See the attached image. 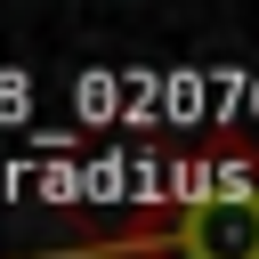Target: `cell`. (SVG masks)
<instances>
[{
  "label": "cell",
  "mask_w": 259,
  "mask_h": 259,
  "mask_svg": "<svg viewBox=\"0 0 259 259\" xmlns=\"http://www.w3.org/2000/svg\"><path fill=\"white\" fill-rule=\"evenodd\" d=\"M32 259H259V186L243 170H227V186H194L186 202H162L130 235L32 251Z\"/></svg>",
  "instance_id": "cell-1"
}]
</instances>
